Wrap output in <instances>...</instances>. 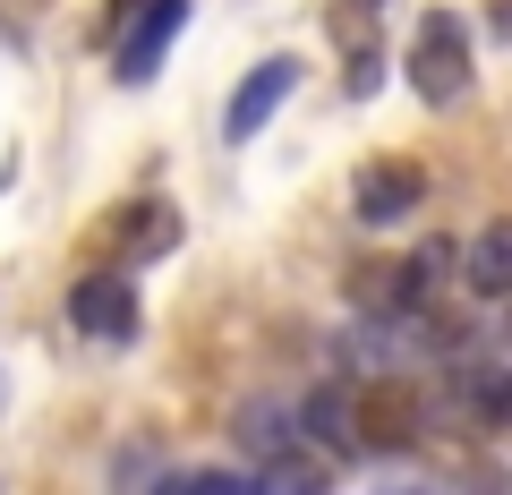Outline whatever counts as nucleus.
<instances>
[{
	"mask_svg": "<svg viewBox=\"0 0 512 495\" xmlns=\"http://www.w3.org/2000/svg\"><path fill=\"white\" fill-rule=\"evenodd\" d=\"M427 410H419V393L402 385V367H384L367 393H350V444L359 453H419V436H427Z\"/></svg>",
	"mask_w": 512,
	"mask_h": 495,
	"instance_id": "f257e3e1",
	"label": "nucleus"
},
{
	"mask_svg": "<svg viewBox=\"0 0 512 495\" xmlns=\"http://www.w3.org/2000/svg\"><path fill=\"white\" fill-rule=\"evenodd\" d=\"M180 26H188V0H128L120 18H111V69H120V86H146L154 77V60L180 43Z\"/></svg>",
	"mask_w": 512,
	"mask_h": 495,
	"instance_id": "f03ea898",
	"label": "nucleus"
},
{
	"mask_svg": "<svg viewBox=\"0 0 512 495\" xmlns=\"http://www.w3.org/2000/svg\"><path fill=\"white\" fill-rule=\"evenodd\" d=\"M410 86L427 94V103H461L470 94V35H461V18H427L419 43H410Z\"/></svg>",
	"mask_w": 512,
	"mask_h": 495,
	"instance_id": "7ed1b4c3",
	"label": "nucleus"
},
{
	"mask_svg": "<svg viewBox=\"0 0 512 495\" xmlns=\"http://www.w3.org/2000/svg\"><path fill=\"white\" fill-rule=\"evenodd\" d=\"M350 205H359L367 231H393V222H410V214L427 205V171H419V163H393V154H384V163H367L359 180H350Z\"/></svg>",
	"mask_w": 512,
	"mask_h": 495,
	"instance_id": "20e7f679",
	"label": "nucleus"
},
{
	"mask_svg": "<svg viewBox=\"0 0 512 495\" xmlns=\"http://www.w3.org/2000/svg\"><path fill=\"white\" fill-rule=\"evenodd\" d=\"M69 325L86 333V342H137V291H128V274L69 282Z\"/></svg>",
	"mask_w": 512,
	"mask_h": 495,
	"instance_id": "39448f33",
	"label": "nucleus"
},
{
	"mask_svg": "<svg viewBox=\"0 0 512 495\" xmlns=\"http://www.w3.org/2000/svg\"><path fill=\"white\" fill-rule=\"evenodd\" d=\"M291 86H299V60L291 52H274V60H256L248 77H239V94H231V111H222V137L231 146H248L265 120H274L282 103H291Z\"/></svg>",
	"mask_w": 512,
	"mask_h": 495,
	"instance_id": "423d86ee",
	"label": "nucleus"
},
{
	"mask_svg": "<svg viewBox=\"0 0 512 495\" xmlns=\"http://www.w3.org/2000/svg\"><path fill=\"white\" fill-rule=\"evenodd\" d=\"M453 393L470 402L478 427H512V359L504 350H461L453 359Z\"/></svg>",
	"mask_w": 512,
	"mask_h": 495,
	"instance_id": "0eeeda50",
	"label": "nucleus"
},
{
	"mask_svg": "<svg viewBox=\"0 0 512 495\" xmlns=\"http://www.w3.org/2000/svg\"><path fill=\"white\" fill-rule=\"evenodd\" d=\"M291 436L299 444H325L333 461H350V453H359V444H350V393L342 385H316L308 402L291 410Z\"/></svg>",
	"mask_w": 512,
	"mask_h": 495,
	"instance_id": "6e6552de",
	"label": "nucleus"
},
{
	"mask_svg": "<svg viewBox=\"0 0 512 495\" xmlns=\"http://www.w3.org/2000/svg\"><path fill=\"white\" fill-rule=\"evenodd\" d=\"M461 282H470V299H504L512 291V222H487V231L470 239V265H461Z\"/></svg>",
	"mask_w": 512,
	"mask_h": 495,
	"instance_id": "1a4fd4ad",
	"label": "nucleus"
},
{
	"mask_svg": "<svg viewBox=\"0 0 512 495\" xmlns=\"http://www.w3.org/2000/svg\"><path fill=\"white\" fill-rule=\"evenodd\" d=\"M231 444H239L248 461H265V453H282V444H299V436H291V402H265V393H256V402H239Z\"/></svg>",
	"mask_w": 512,
	"mask_h": 495,
	"instance_id": "9d476101",
	"label": "nucleus"
},
{
	"mask_svg": "<svg viewBox=\"0 0 512 495\" xmlns=\"http://www.w3.org/2000/svg\"><path fill=\"white\" fill-rule=\"evenodd\" d=\"M120 248H128V257H163V248H180V214H171V205H128V214H120Z\"/></svg>",
	"mask_w": 512,
	"mask_h": 495,
	"instance_id": "9b49d317",
	"label": "nucleus"
},
{
	"mask_svg": "<svg viewBox=\"0 0 512 495\" xmlns=\"http://www.w3.org/2000/svg\"><path fill=\"white\" fill-rule=\"evenodd\" d=\"M256 470H265V487H282V495H316L325 487V461H316L308 444H282V453H265Z\"/></svg>",
	"mask_w": 512,
	"mask_h": 495,
	"instance_id": "f8f14e48",
	"label": "nucleus"
},
{
	"mask_svg": "<svg viewBox=\"0 0 512 495\" xmlns=\"http://www.w3.org/2000/svg\"><path fill=\"white\" fill-rule=\"evenodd\" d=\"M376 69H384V52L359 43V52H350V94H376Z\"/></svg>",
	"mask_w": 512,
	"mask_h": 495,
	"instance_id": "ddd939ff",
	"label": "nucleus"
},
{
	"mask_svg": "<svg viewBox=\"0 0 512 495\" xmlns=\"http://www.w3.org/2000/svg\"><path fill=\"white\" fill-rule=\"evenodd\" d=\"M0 410H9V385H0Z\"/></svg>",
	"mask_w": 512,
	"mask_h": 495,
	"instance_id": "4468645a",
	"label": "nucleus"
}]
</instances>
